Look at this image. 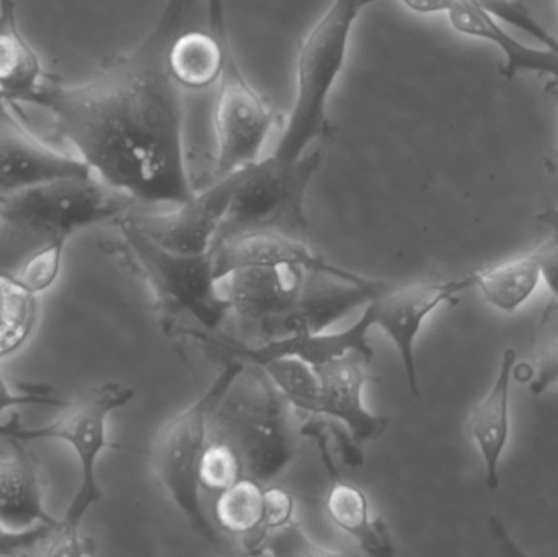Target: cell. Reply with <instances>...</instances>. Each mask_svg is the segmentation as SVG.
Here are the masks:
<instances>
[{
	"instance_id": "7a4b0ae2",
	"label": "cell",
	"mask_w": 558,
	"mask_h": 557,
	"mask_svg": "<svg viewBox=\"0 0 558 557\" xmlns=\"http://www.w3.org/2000/svg\"><path fill=\"white\" fill-rule=\"evenodd\" d=\"M218 288L231 316L257 334L260 343L301 330L324 332L387 290L383 281L338 265L302 262L239 268L222 277Z\"/></svg>"
},
{
	"instance_id": "ba28073f",
	"label": "cell",
	"mask_w": 558,
	"mask_h": 557,
	"mask_svg": "<svg viewBox=\"0 0 558 557\" xmlns=\"http://www.w3.org/2000/svg\"><path fill=\"white\" fill-rule=\"evenodd\" d=\"M208 29L222 49L216 82V179L262 159V150L278 123L277 111L245 77L229 35L225 0H206Z\"/></svg>"
},
{
	"instance_id": "484cf974",
	"label": "cell",
	"mask_w": 558,
	"mask_h": 557,
	"mask_svg": "<svg viewBox=\"0 0 558 557\" xmlns=\"http://www.w3.org/2000/svg\"><path fill=\"white\" fill-rule=\"evenodd\" d=\"M241 477H244V468L238 451L226 441L211 438L199 464L202 489L218 496Z\"/></svg>"
},
{
	"instance_id": "7c38bea8",
	"label": "cell",
	"mask_w": 558,
	"mask_h": 557,
	"mask_svg": "<svg viewBox=\"0 0 558 557\" xmlns=\"http://www.w3.org/2000/svg\"><path fill=\"white\" fill-rule=\"evenodd\" d=\"M475 288V271L458 280H426L384 290L366 304L373 324L383 330L399 352L410 391L420 396L415 346L425 320L442 304Z\"/></svg>"
},
{
	"instance_id": "5b68a950",
	"label": "cell",
	"mask_w": 558,
	"mask_h": 557,
	"mask_svg": "<svg viewBox=\"0 0 558 557\" xmlns=\"http://www.w3.org/2000/svg\"><path fill=\"white\" fill-rule=\"evenodd\" d=\"M363 0H331L299 45L295 98L271 156L295 160L322 137L330 136L328 101L347 64L354 23Z\"/></svg>"
},
{
	"instance_id": "4fadbf2b",
	"label": "cell",
	"mask_w": 558,
	"mask_h": 557,
	"mask_svg": "<svg viewBox=\"0 0 558 557\" xmlns=\"http://www.w3.org/2000/svg\"><path fill=\"white\" fill-rule=\"evenodd\" d=\"M374 329L373 314L369 307L361 314L356 323L338 332H301L278 337L268 342L251 343L239 342L232 337L211 336L208 332H199L195 329H186L190 337H195L199 342L208 343L213 349L229 353L232 359L241 360L251 365L264 366L279 359H298L307 365H325L331 360L340 359L351 352L363 353L369 360H374V349L369 342V330Z\"/></svg>"
},
{
	"instance_id": "1f68e13d",
	"label": "cell",
	"mask_w": 558,
	"mask_h": 557,
	"mask_svg": "<svg viewBox=\"0 0 558 557\" xmlns=\"http://www.w3.org/2000/svg\"><path fill=\"white\" fill-rule=\"evenodd\" d=\"M69 401H61L46 391H13L12 386L7 383L0 365V414L10 409L25 408V405H51V408H65Z\"/></svg>"
},
{
	"instance_id": "8fae6325",
	"label": "cell",
	"mask_w": 558,
	"mask_h": 557,
	"mask_svg": "<svg viewBox=\"0 0 558 557\" xmlns=\"http://www.w3.org/2000/svg\"><path fill=\"white\" fill-rule=\"evenodd\" d=\"M242 173L244 169L219 177L202 192L196 190L189 202L172 206L167 211H128L126 218L167 251L183 255L208 254L228 215Z\"/></svg>"
},
{
	"instance_id": "e0dca14e",
	"label": "cell",
	"mask_w": 558,
	"mask_h": 557,
	"mask_svg": "<svg viewBox=\"0 0 558 557\" xmlns=\"http://www.w3.org/2000/svg\"><path fill=\"white\" fill-rule=\"evenodd\" d=\"M446 15L454 32L469 38L484 39L504 55V61L498 69L508 81L518 74L531 72L553 78L550 87H558V49L549 46L533 48L518 41L498 25L495 16L471 2H456Z\"/></svg>"
},
{
	"instance_id": "d6a6232c",
	"label": "cell",
	"mask_w": 558,
	"mask_h": 557,
	"mask_svg": "<svg viewBox=\"0 0 558 557\" xmlns=\"http://www.w3.org/2000/svg\"><path fill=\"white\" fill-rule=\"evenodd\" d=\"M530 389L534 396H541L546 392L550 386L558 383V340L553 346L547 347L539 356L536 365L533 366V378H531Z\"/></svg>"
},
{
	"instance_id": "ac0fdd59",
	"label": "cell",
	"mask_w": 558,
	"mask_h": 557,
	"mask_svg": "<svg viewBox=\"0 0 558 557\" xmlns=\"http://www.w3.org/2000/svg\"><path fill=\"white\" fill-rule=\"evenodd\" d=\"M517 362V350H505L490 391L468 419V432L481 451L485 481L490 491L500 486V461L510 438V389Z\"/></svg>"
},
{
	"instance_id": "2e32d148",
	"label": "cell",
	"mask_w": 558,
	"mask_h": 557,
	"mask_svg": "<svg viewBox=\"0 0 558 557\" xmlns=\"http://www.w3.org/2000/svg\"><path fill=\"white\" fill-rule=\"evenodd\" d=\"M20 444L10 440L9 447L0 450V529L10 533L59 522L46 512L38 467Z\"/></svg>"
},
{
	"instance_id": "cb8c5ba5",
	"label": "cell",
	"mask_w": 558,
	"mask_h": 557,
	"mask_svg": "<svg viewBox=\"0 0 558 557\" xmlns=\"http://www.w3.org/2000/svg\"><path fill=\"white\" fill-rule=\"evenodd\" d=\"M38 296L0 270V360L19 352L38 323Z\"/></svg>"
},
{
	"instance_id": "5bb4252c",
	"label": "cell",
	"mask_w": 558,
	"mask_h": 557,
	"mask_svg": "<svg viewBox=\"0 0 558 557\" xmlns=\"http://www.w3.org/2000/svg\"><path fill=\"white\" fill-rule=\"evenodd\" d=\"M10 105L0 94V198L49 180L92 172L75 154L56 149L26 130Z\"/></svg>"
},
{
	"instance_id": "44dd1931",
	"label": "cell",
	"mask_w": 558,
	"mask_h": 557,
	"mask_svg": "<svg viewBox=\"0 0 558 557\" xmlns=\"http://www.w3.org/2000/svg\"><path fill=\"white\" fill-rule=\"evenodd\" d=\"M541 244L524 254L475 271V288L485 301L501 313L520 310L539 287Z\"/></svg>"
},
{
	"instance_id": "7402d4cb",
	"label": "cell",
	"mask_w": 558,
	"mask_h": 557,
	"mask_svg": "<svg viewBox=\"0 0 558 557\" xmlns=\"http://www.w3.org/2000/svg\"><path fill=\"white\" fill-rule=\"evenodd\" d=\"M221 62V45L209 29L192 26L180 33L170 46V72L185 90H206L216 85Z\"/></svg>"
},
{
	"instance_id": "d6986e66",
	"label": "cell",
	"mask_w": 558,
	"mask_h": 557,
	"mask_svg": "<svg viewBox=\"0 0 558 557\" xmlns=\"http://www.w3.org/2000/svg\"><path fill=\"white\" fill-rule=\"evenodd\" d=\"M15 2L0 0V94L12 104H23L49 75L38 52L20 32Z\"/></svg>"
},
{
	"instance_id": "ffe728a7",
	"label": "cell",
	"mask_w": 558,
	"mask_h": 557,
	"mask_svg": "<svg viewBox=\"0 0 558 557\" xmlns=\"http://www.w3.org/2000/svg\"><path fill=\"white\" fill-rule=\"evenodd\" d=\"M331 486L325 499V510L331 522L354 540L367 555L384 557L396 555L392 538L386 522L371 516L366 494L341 480L340 474H330Z\"/></svg>"
},
{
	"instance_id": "52a82bcc",
	"label": "cell",
	"mask_w": 558,
	"mask_h": 557,
	"mask_svg": "<svg viewBox=\"0 0 558 557\" xmlns=\"http://www.w3.org/2000/svg\"><path fill=\"white\" fill-rule=\"evenodd\" d=\"M320 164L322 153L314 149L295 160L270 156L244 167L215 244L252 232H275L305 241V199Z\"/></svg>"
},
{
	"instance_id": "277c9868",
	"label": "cell",
	"mask_w": 558,
	"mask_h": 557,
	"mask_svg": "<svg viewBox=\"0 0 558 557\" xmlns=\"http://www.w3.org/2000/svg\"><path fill=\"white\" fill-rule=\"evenodd\" d=\"M244 368L213 415V440L238 451L244 477L270 483L299 450V412L260 366Z\"/></svg>"
},
{
	"instance_id": "9a60e30c",
	"label": "cell",
	"mask_w": 558,
	"mask_h": 557,
	"mask_svg": "<svg viewBox=\"0 0 558 557\" xmlns=\"http://www.w3.org/2000/svg\"><path fill=\"white\" fill-rule=\"evenodd\" d=\"M371 363L373 360L363 353L351 352L315 368L320 395L314 415L341 422L361 447L379 440L390 425L389 415L374 414L364 405V385L371 379Z\"/></svg>"
},
{
	"instance_id": "83f0119b",
	"label": "cell",
	"mask_w": 558,
	"mask_h": 557,
	"mask_svg": "<svg viewBox=\"0 0 558 557\" xmlns=\"http://www.w3.org/2000/svg\"><path fill=\"white\" fill-rule=\"evenodd\" d=\"M258 555L295 556V557H328L337 556L330 549L322 548L317 543L311 542L304 530L295 523H288L282 529L275 530L265 540Z\"/></svg>"
},
{
	"instance_id": "f546056e",
	"label": "cell",
	"mask_w": 558,
	"mask_h": 557,
	"mask_svg": "<svg viewBox=\"0 0 558 557\" xmlns=\"http://www.w3.org/2000/svg\"><path fill=\"white\" fill-rule=\"evenodd\" d=\"M292 516H294V499L288 491L279 487L265 489L264 520H262L264 543L271 532L291 523Z\"/></svg>"
},
{
	"instance_id": "e575fe53",
	"label": "cell",
	"mask_w": 558,
	"mask_h": 557,
	"mask_svg": "<svg viewBox=\"0 0 558 557\" xmlns=\"http://www.w3.org/2000/svg\"><path fill=\"white\" fill-rule=\"evenodd\" d=\"M558 39V38H557Z\"/></svg>"
},
{
	"instance_id": "9c48e42d",
	"label": "cell",
	"mask_w": 558,
	"mask_h": 557,
	"mask_svg": "<svg viewBox=\"0 0 558 557\" xmlns=\"http://www.w3.org/2000/svg\"><path fill=\"white\" fill-rule=\"evenodd\" d=\"M0 199V222L41 235L45 241H69L82 229L118 222L133 205L94 172L49 180Z\"/></svg>"
},
{
	"instance_id": "836d02e7",
	"label": "cell",
	"mask_w": 558,
	"mask_h": 557,
	"mask_svg": "<svg viewBox=\"0 0 558 557\" xmlns=\"http://www.w3.org/2000/svg\"><path fill=\"white\" fill-rule=\"evenodd\" d=\"M0 219H2V199H0Z\"/></svg>"
},
{
	"instance_id": "3957f363",
	"label": "cell",
	"mask_w": 558,
	"mask_h": 557,
	"mask_svg": "<svg viewBox=\"0 0 558 557\" xmlns=\"http://www.w3.org/2000/svg\"><path fill=\"white\" fill-rule=\"evenodd\" d=\"M133 386L120 382H105L82 391L69 401L62 414L41 427H26L19 419L0 422V438L5 440L62 441L74 451L81 467V484L69 504L64 519L59 520L54 536L49 543L48 556L84 555L81 526L88 510L101 499L97 480V463L108 445L107 422L114 411L133 401Z\"/></svg>"
},
{
	"instance_id": "d4e9b609",
	"label": "cell",
	"mask_w": 558,
	"mask_h": 557,
	"mask_svg": "<svg viewBox=\"0 0 558 557\" xmlns=\"http://www.w3.org/2000/svg\"><path fill=\"white\" fill-rule=\"evenodd\" d=\"M279 392L302 414L317 411L320 383L314 366L298 359H279L260 366Z\"/></svg>"
},
{
	"instance_id": "30bf717a",
	"label": "cell",
	"mask_w": 558,
	"mask_h": 557,
	"mask_svg": "<svg viewBox=\"0 0 558 557\" xmlns=\"http://www.w3.org/2000/svg\"><path fill=\"white\" fill-rule=\"evenodd\" d=\"M117 225L121 247L140 268L163 310L186 314L208 332H218L231 316V306L219 293L211 251L202 255L177 254L150 241L126 215Z\"/></svg>"
},
{
	"instance_id": "603a6c76",
	"label": "cell",
	"mask_w": 558,
	"mask_h": 557,
	"mask_svg": "<svg viewBox=\"0 0 558 557\" xmlns=\"http://www.w3.org/2000/svg\"><path fill=\"white\" fill-rule=\"evenodd\" d=\"M264 502V484L251 477H241L238 483L219 493L216 499V523L225 532L239 536L251 555H258L264 545V536H262Z\"/></svg>"
},
{
	"instance_id": "4316f807",
	"label": "cell",
	"mask_w": 558,
	"mask_h": 557,
	"mask_svg": "<svg viewBox=\"0 0 558 557\" xmlns=\"http://www.w3.org/2000/svg\"><path fill=\"white\" fill-rule=\"evenodd\" d=\"M65 244L68 241L64 239L45 241V245L39 247L16 274H13L19 283L36 296L48 291L61 274Z\"/></svg>"
},
{
	"instance_id": "f1b7e54d",
	"label": "cell",
	"mask_w": 558,
	"mask_h": 557,
	"mask_svg": "<svg viewBox=\"0 0 558 557\" xmlns=\"http://www.w3.org/2000/svg\"><path fill=\"white\" fill-rule=\"evenodd\" d=\"M58 525L59 522L43 525L25 533H10L0 529V556L46 555Z\"/></svg>"
},
{
	"instance_id": "6da1fadb",
	"label": "cell",
	"mask_w": 558,
	"mask_h": 557,
	"mask_svg": "<svg viewBox=\"0 0 558 557\" xmlns=\"http://www.w3.org/2000/svg\"><path fill=\"white\" fill-rule=\"evenodd\" d=\"M198 0H166L134 48L87 81H48L23 104L51 114L54 131L110 189L133 203L177 206L196 193L185 150L183 88L169 68L173 39L195 25Z\"/></svg>"
},
{
	"instance_id": "4dcf8cb0",
	"label": "cell",
	"mask_w": 558,
	"mask_h": 557,
	"mask_svg": "<svg viewBox=\"0 0 558 557\" xmlns=\"http://www.w3.org/2000/svg\"><path fill=\"white\" fill-rule=\"evenodd\" d=\"M539 219L553 229L550 238L541 244V278L558 301V209H549Z\"/></svg>"
},
{
	"instance_id": "8992f818",
	"label": "cell",
	"mask_w": 558,
	"mask_h": 557,
	"mask_svg": "<svg viewBox=\"0 0 558 557\" xmlns=\"http://www.w3.org/2000/svg\"><path fill=\"white\" fill-rule=\"evenodd\" d=\"M244 368L238 359L226 363L203 396L160 431L153 448L157 480L193 530L215 545L218 533L203 507L199 464L211 440L213 415Z\"/></svg>"
}]
</instances>
